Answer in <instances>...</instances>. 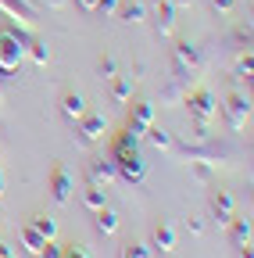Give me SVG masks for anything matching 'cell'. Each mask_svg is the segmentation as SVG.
Returning a JSON list of instances; mask_svg holds the SVG:
<instances>
[{
    "label": "cell",
    "instance_id": "6da1fadb",
    "mask_svg": "<svg viewBox=\"0 0 254 258\" xmlns=\"http://www.w3.org/2000/svg\"><path fill=\"white\" fill-rule=\"evenodd\" d=\"M176 154L186 161L190 169L197 172V179H211V172L226 161L233 151L226 147V144H211V140H201V144H194V147H176Z\"/></svg>",
    "mask_w": 254,
    "mask_h": 258
},
{
    "label": "cell",
    "instance_id": "7a4b0ae2",
    "mask_svg": "<svg viewBox=\"0 0 254 258\" xmlns=\"http://www.w3.org/2000/svg\"><path fill=\"white\" fill-rule=\"evenodd\" d=\"M25 61V36L18 29H0V79H15Z\"/></svg>",
    "mask_w": 254,
    "mask_h": 258
},
{
    "label": "cell",
    "instance_id": "3957f363",
    "mask_svg": "<svg viewBox=\"0 0 254 258\" xmlns=\"http://www.w3.org/2000/svg\"><path fill=\"white\" fill-rule=\"evenodd\" d=\"M186 108H190V118H194V137L197 140H208V125L211 118L218 115V104H215V97L208 90H194V93H186Z\"/></svg>",
    "mask_w": 254,
    "mask_h": 258
},
{
    "label": "cell",
    "instance_id": "277c9868",
    "mask_svg": "<svg viewBox=\"0 0 254 258\" xmlns=\"http://www.w3.org/2000/svg\"><path fill=\"white\" fill-rule=\"evenodd\" d=\"M204 64V54H201V47L197 43H190V40H179L176 47H172V72H176V79H190L197 69Z\"/></svg>",
    "mask_w": 254,
    "mask_h": 258
},
{
    "label": "cell",
    "instance_id": "5b68a950",
    "mask_svg": "<svg viewBox=\"0 0 254 258\" xmlns=\"http://www.w3.org/2000/svg\"><path fill=\"white\" fill-rule=\"evenodd\" d=\"M104 133H108V118L104 115H82V125L75 129V144L93 147L97 140H104Z\"/></svg>",
    "mask_w": 254,
    "mask_h": 258
},
{
    "label": "cell",
    "instance_id": "8992f818",
    "mask_svg": "<svg viewBox=\"0 0 254 258\" xmlns=\"http://www.w3.org/2000/svg\"><path fill=\"white\" fill-rule=\"evenodd\" d=\"M226 122H229L233 133H240V129L250 122V97H243V93L229 97V101H226Z\"/></svg>",
    "mask_w": 254,
    "mask_h": 258
},
{
    "label": "cell",
    "instance_id": "52a82bcc",
    "mask_svg": "<svg viewBox=\"0 0 254 258\" xmlns=\"http://www.w3.org/2000/svg\"><path fill=\"white\" fill-rule=\"evenodd\" d=\"M115 179H118L115 158H97V161H90V169H86V183L101 186V190H108V186H111Z\"/></svg>",
    "mask_w": 254,
    "mask_h": 258
},
{
    "label": "cell",
    "instance_id": "ba28073f",
    "mask_svg": "<svg viewBox=\"0 0 254 258\" xmlns=\"http://www.w3.org/2000/svg\"><path fill=\"white\" fill-rule=\"evenodd\" d=\"M211 215H215V222H218V226H229V222L236 219L233 194H226V190H215V194H211Z\"/></svg>",
    "mask_w": 254,
    "mask_h": 258
},
{
    "label": "cell",
    "instance_id": "9c48e42d",
    "mask_svg": "<svg viewBox=\"0 0 254 258\" xmlns=\"http://www.w3.org/2000/svg\"><path fill=\"white\" fill-rule=\"evenodd\" d=\"M0 11H4V15H11V18H15L22 29H36V22H40V18H36V11L29 8L25 0H0Z\"/></svg>",
    "mask_w": 254,
    "mask_h": 258
},
{
    "label": "cell",
    "instance_id": "30bf717a",
    "mask_svg": "<svg viewBox=\"0 0 254 258\" xmlns=\"http://www.w3.org/2000/svg\"><path fill=\"white\" fill-rule=\"evenodd\" d=\"M50 198H54L57 205H68V201H72V176H68L65 165H57V169L50 172Z\"/></svg>",
    "mask_w": 254,
    "mask_h": 258
},
{
    "label": "cell",
    "instance_id": "8fae6325",
    "mask_svg": "<svg viewBox=\"0 0 254 258\" xmlns=\"http://www.w3.org/2000/svg\"><path fill=\"white\" fill-rule=\"evenodd\" d=\"M176 29V8L168 0H154V32L157 36H172Z\"/></svg>",
    "mask_w": 254,
    "mask_h": 258
},
{
    "label": "cell",
    "instance_id": "7c38bea8",
    "mask_svg": "<svg viewBox=\"0 0 254 258\" xmlns=\"http://www.w3.org/2000/svg\"><path fill=\"white\" fill-rule=\"evenodd\" d=\"M61 115H65L68 122H79L86 115V97L75 93V90H65L61 93Z\"/></svg>",
    "mask_w": 254,
    "mask_h": 258
},
{
    "label": "cell",
    "instance_id": "4fadbf2b",
    "mask_svg": "<svg viewBox=\"0 0 254 258\" xmlns=\"http://www.w3.org/2000/svg\"><path fill=\"white\" fill-rule=\"evenodd\" d=\"M154 247L161 251V254H172L176 251V230H172V222H157L154 226Z\"/></svg>",
    "mask_w": 254,
    "mask_h": 258
},
{
    "label": "cell",
    "instance_id": "5bb4252c",
    "mask_svg": "<svg viewBox=\"0 0 254 258\" xmlns=\"http://www.w3.org/2000/svg\"><path fill=\"white\" fill-rule=\"evenodd\" d=\"M111 83V101L115 104H125L133 97V86H136V76H115V79H108Z\"/></svg>",
    "mask_w": 254,
    "mask_h": 258
},
{
    "label": "cell",
    "instance_id": "9a60e30c",
    "mask_svg": "<svg viewBox=\"0 0 254 258\" xmlns=\"http://www.w3.org/2000/svg\"><path fill=\"white\" fill-rule=\"evenodd\" d=\"M143 137H147V140H150L157 151H176V140H172V133H168V129H161V125H154V122L143 129Z\"/></svg>",
    "mask_w": 254,
    "mask_h": 258
},
{
    "label": "cell",
    "instance_id": "2e32d148",
    "mask_svg": "<svg viewBox=\"0 0 254 258\" xmlns=\"http://www.w3.org/2000/svg\"><path fill=\"white\" fill-rule=\"evenodd\" d=\"M22 244H25V251H29V254H40V247L47 244V237L36 230L33 222H25V226H22Z\"/></svg>",
    "mask_w": 254,
    "mask_h": 258
},
{
    "label": "cell",
    "instance_id": "e0dca14e",
    "mask_svg": "<svg viewBox=\"0 0 254 258\" xmlns=\"http://www.w3.org/2000/svg\"><path fill=\"white\" fill-rule=\"evenodd\" d=\"M229 237H233V247H240V244H250V237H254V230H250V219H233L229 222Z\"/></svg>",
    "mask_w": 254,
    "mask_h": 258
},
{
    "label": "cell",
    "instance_id": "ac0fdd59",
    "mask_svg": "<svg viewBox=\"0 0 254 258\" xmlns=\"http://www.w3.org/2000/svg\"><path fill=\"white\" fill-rule=\"evenodd\" d=\"M93 215H97V233L101 237H115L118 233V215L111 208H101V212H93Z\"/></svg>",
    "mask_w": 254,
    "mask_h": 258
},
{
    "label": "cell",
    "instance_id": "d6986e66",
    "mask_svg": "<svg viewBox=\"0 0 254 258\" xmlns=\"http://www.w3.org/2000/svg\"><path fill=\"white\" fill-rule=\"evenodd\" d=\"M118 18L125 25H140L143 22V4H140V0H133V4L125 0V4H118Z\"/></svg>",
    "mask_w": 254,
    "mask_h": 258
},
{
    "label": "cell",
    "instance_id": "ffe728a7",
    "mask_svg": "<svg viewBox=\"0 0 254 258\" xmlns=\"http://www.w3.org/2000/svg\"><path fill=\"white\" fill-rule=\"evenodd\" d=\"M25 54L33 57L36 64H47V61H50V47H47L43 40H36V36H29V40H25Z\"/></svg>",
    "mask_w": 254,
    "mask_h": 258
},
{
    "label": "cell",
    "instance_id": "44dd1931",
    "mask_svg": "<svg viewBox=\"0 0 254 258\" xmlns=\"http://www.w3.org/2000/svg\"><path fill=\"white\" fill-rule=\"evenodd\" d=\"M133 125H140V129H147L150 122H154V104L150 101H140L136 108H133V118H129Z\"/></svg>",
    "mask_w": 254,
    "mask_h": 258
},
{
    "label": "cell",
    "instance_id": "7402d4cb",
    "mask_svg": "<svg viewBox=\"0 0 254 258\" xmlns=\"http://www.w3.org/2000/svg\"><path fill=\"white\" fill-rule=\"evenodd\" d=\"M82 205H86L90 212H101V208H104V190L90 183V186H86V194H82Z\"/></svg>",
    "mask_w": 254,
    "mask_h": 258
},
{
    "label": "cell",
    "instance_id": "603a6c76",
    "mask_svg": "<svg viewBox=\"0 0 254 258\" xmlns=\"http://www.w3.org/2000/svg\"><path fill=\"white\" fill-rule=\"evenodd\" d=\"M33 226H36V230H40L47 240H54V237H57V222H54L50 215H33Z\"/></svg>",
    "mask_w": 254,
    "mask_h": 258
},
{
    "label": "cell",
    "instance_id": "cb8c5ba5",
    "mask_svg": "<svg viewBox=\"0 0 254 258\" xmlns=\"http://www.w3.org/2000/svg\"><path fill=\"white\" fill-rule=\"evenodd\" d=\"M122 258H154L147 244H125L122 247Z\"/></svg>",
    "mask_w": 254,
    "mask_h": 258
},
{
    "label": "cell",
    "instance_id": "d4e9b609",
    "mask_svg": "<svg viewBox=\"0 0 254 258\" xmlns=\"http://www.w3.org/2000/svg\"><path fill=\"white\" fill-rule=\"evenodd\" d=\"M236 72H240V79H247V86H250V72H254L250 50H247V54H240V61H236Z\"/></svg>",
    "mask_w": 254,
    "mask_h": 258
},
{
    "label": "cell",
    "instance_id": "484cf974",
    "mask_svg": "<svg viewBox=\"0 0 254 258\" xmlns=\"http://www.w3.org/2000/svg\"><path fill=\"white\" fill-rule=\"evenodd\" d=\"M101 76H104V79H115V76H118V61H115L111 54L101 57Z\"/></svg>",
    "mask_w": 254,
    "mask_h": 258
},
{
    "label": "cell",
    "instance_id": "4316f807",
    "mask_svg": "<svg viewBox=\"0 0 254 258\" xmlns=\"http://www.w3.org/2000/svg\"><path fill=\"white\" fill-rule=\"evenodd\" d=\"M61 254H65V247H61L57 240H47V244L40 247V254H36V258H61Z\"/></svg>",
    "mask_w": 254,
    "mask_h": 258
},
{
    "label": "cell",
    "instance_id": "83f0119b",
    "mask_svg": "<svg viewBox=\"0 0 254 258\" xmlns=\"http://www.w3.org/2000/svg\"><path fill=\"white\" fill-rule=\"evenodd\" d=\"M118 4H122V0H101V4H97V15H115Z\"/></svg>",
    "mask_w": 254,
    "mask_h": 258
},
{
    "label": "cell",
    "instance_id": "f1b7e54d",
    "mask_svg": "<svg viewBox=\"0 0 254 258\" xmlns=\"http://www.w3.org/2000/svg\"><path fill=\"white\" fill-rule=\"evenodd\" d=\"M75 4H79L82 15H97V4H101V0H75Z\"/></svg>",
    "mask_w": 254,
    "mask_h": 258
},
{
    "label": "cell",
    "instance_id": "f546056e",
    "mask_svg": "<svg viewBox=\"0 0 254 258\" xmlns=\"http://www.w3.org/2000/svg\"><path fill=\"white\" fill-rule=\"evenodd\" d=\"M215 4V11H222V15H229L233 8H236V0H211Z\"/></svg>",
    "mask_w": 254,
    "mask_h": 258
},
{
    "label": "cell",
    "instance_id": "4dcf8cb0",
    "mask_svg": "<svg viewBox=\"0 0 254 258\" xmlns=\"http://www.w3.org/2000/svg\"><path fill=\"white\" fill-rule=\"evenodd\" d=\"M61 258H90L82 247H65V254H61Z\"/></svg>",
    "mask_w": 254,
    "mask_h": 258
},
{
    "label": "cell",
    "instance_id": "1f68e13d",
    "mask_svg": "<svg viewBox=\"0 0 254 258\" xmlns=\"http://www.w3.org/2000/svg\"><path fill=\"white\" fill-rule=\"evenodd\" d=\"M186 226H190V233H194V237H197V233H204V222H201V219H190Z\"/></svg>",
    "mask_w": 254,
    "mask_h": 258
},
{
    "label": "cell",
    "instance_id": "d6a6232c",
    "mask_svg": "<svg viewBox=\"0 0 254 258\" xmlns=\"http://www.w3.org/2000/svg\"><path fill=\"white\" fill-rule=\"evenodd\" d=\"M236 258H254V254H250V244H240V247H236Z\"/></svg>",
    "mask_w": 254,
    "mask_h": 258
},
{
    "label": "cell",
    "instance_id": "836d02e7",
    "mask_svg": "<svg viewBox=\"0 0 254 258\" xmlns=\"http://www.w3.org/2000/svg\"><path fill=\"white\" fill-rule=\"evenodd\" d=\"M65 4H68V0H47V8H50V11H61Z\"/></svg>",
    "mask_w": 254,
    "mask_h": 258
},
{
    "label": "cell",
    "instance_id": "e575fe53",
    "mask_svg": "<svg viewBox=\"0 0 254 258\" xmlns=\"http://www.w3.org/2000/svg\"><path fill=\"white\" fill-rule=\"evenodd\" d=\"M0 83H4V79H0ZM4 104H8V93H4V90H0V108H4Z\"/></svg>",
    "mask_w": 254,
    "mask_h": 258
},
{
    "label": "cell",
    "instance_id": "d590c367",
    "mask_svg": "<svg viewBox=\"0 0 254 258\" xmlns=\"http://www.w3.org/2000/svg\"><path fill=\"white\" fill-rule=\"evenodd\" d=\"M0 258H11V247L8 244H4V251H0Z\"/></svg>",
    "mask_w": 254,
    "mask_h": 258
},
{
    "label": "cell",
    "instance_id": "8d00e7d4",
    "mask_svg": "<svg viewBox=\"0 0 254 258\" xmlns=\"http://www.w3.org/2000/svg\"><path fill=\"white\" fill-rule=\"evenodd\" d=\"M176 4H179V8H190V4H194V0H176Z\"/></svg>",
    "mask_w": 254,
    "mask_h": 258
},
{
    "label": "cell",
    "instance_id": "74e56055",
    "mask_svg": "<svg viewBox=\"0 0 254 258\" xmlns=\"http://www.w3.org/2000/svg\"><path fill=\"white\" fill-rule=\"evenodd\" d=\"M0 198H4V172H0Z\"/></svg>",
    "mask_w": 254,
    "mask_h": 258
},
{
    "label": "cell",
    "instance_id": "f35d334b",
    "mask_svg": "<svg viewBox=\"0 0 254 258\" xmlns=\"http://www.w3.org/2000/svg\"><path fill=\"white\" fill-rule=\"evenodd\" d=\"M0 251H4V244H0Z\"/></svg>",
    "mask_w": 254,
    "mask_h": 258
},
{
    "label": "cell",
    "instance_id": "ab89813d",
    "mask_svg": "<svg viewBox=\"0 0 254 258\" xmlns=\"http://www.w3.org/2000/svg\"><path fill=\"white\" fill-rule=\"evenodd\" d=\"M0 147H4V144H0Z\"/></svg>",
    "mask_w": 254,
    "mask_h": 258
}]
</instances>
